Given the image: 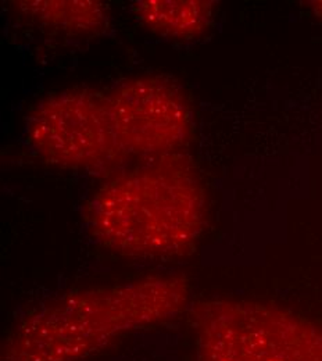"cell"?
I'll list each match as a JSON object with an SVG mask.
<instances>
[{
    "mask_svg": "<svg viewBox=\"0 0 322 361\" xmlns=\"http://www.w3.org/2000/svg\"><path fill=\"white\" fill-rule=\"evenodd\" d=\"M189 285L177 275L77 290L25 317L7 341L1 361H78L114 338L185 310Z\"/></svg>",
    "mask_w": 322,
    "mask_h": 361,
    "instance_id": "obj_1",
    "label": "cell"
},
{
    "mask_svg": "<svg viewBox=\"0 0 322 361\" xmlns=\"http://www.w3.org/2000/svg\"><path fill=\"white\" fill-rule=\"evenodd\" d=\"M151 160L96 192L88 209L89 226L99 242L125 256L184 255L206 226L203 183L184 157Z\"/></svg>",
    "mask_w": 322,
    "mask_h": 361,
    "instance_id": "obj_2",
    "label": "cell"
},
{
    "mask_svg": "<svg viewBox=\"0 0 322 361\" xmlns=\"http://www.w3.org/2000/svg\"><path fill=\"white\" fill-rule=\"evenodd\" d=\"M199 361H322V326L275 306L207 300L192 313Z\"/></svg>",
    "mask_w": 322,
    "mask_h": 361,
    "instance_id": "obj_3",
    "label": "cell"
},
{
    "mask_svg": "<svg viewBox=\"0 0 322 361\" xmlns=\"http://www.w3.org/2000/svg\"><path fill=\"white\" fill-rule=\"evenodd\" d=\"M28 145L47 163L96 171L121 163V147L106 96L89 90H64L39 102L25 127Z\"/></svg>",
    "mask_w": 322,
    "mask_h": 361,
    "instance_id": "obj_4",
    "label": "cell"
},
{
    "mask_svg": "<svg viewBox=\"0 0 322 361\" xmlns=\"http://www.w3.org/2000/svg\"><path fill=\"white\" fill-rule=\"evenodd\" d=\"M106 103L117 139L128 156H171L190 139L187 99L168 78L143 75L127 80L106 96Z\"/></svg>",
    "mask_w": 322,
    "mask_h": 361,
    "instance_id": "obj_5",
    "label": "cell"
},
{
    "mask_svg": "<svg viewBox=\"0 0 322 361\" xmlns=\"http://www.w3.org/2000/svg\"><path fill=\"white\" fill-rule=\"evenodd\" d=\"M211 4L203 0H143L134 3V13L139 21L153 32L186 39L207 30L213 18Z\"/></svg>",
    "mask_w": 322,
    "mask_h": 361,
    "instance_id": "obj_6",
    "label": "cell"
},
{
    "mask_svg": "<svg viewBox=\"0 0 322 361\" xmlns=\"http://www.w3.org/2000/svg\"><path fill=\"white\" fill-rule=\"evenodd\" d=\"M31 20L70 34H97L109 25V8L100 1H20Z\"/></svg>",
    "mask_w": 322,
    "mask_h": 361,
    "instance_id": "obj_7",
    "label": "cell"
}]
</instances>
